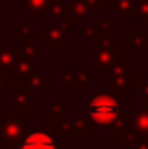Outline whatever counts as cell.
I'll list each match as a JSON object with an SVG mask.
<instances>
[{"mask_svg": "<svg viewBox=\"0 0 148 149\" xmlns=\"http://www.w3.org/2000/svg\"><path fill=\"white\" fill-rule=\"evenodd\" d=\"M87 109L94 121H98L99 125H108L118 114V104L115 99H111L108 95H99L89 102Z\"/></svg>", "mask_w": 148, "mask_h": 149, "instance_id": "cell-1", "label": "cell"}, {"mask_svg": "<svg viewBox=\"0 0 148 149\" xmlns=\"http://www.w3.org/2000/svg\"><path fill=\"white\" fill-rule=\"evenodd\" d=\"M21 149H56V146L52 137L45 132H33L23 141Z\"/></svg>", "mask_w": 148, "mask_h": 149, "instance_id": "cell-2", "label": "cell"}]
</instances>
